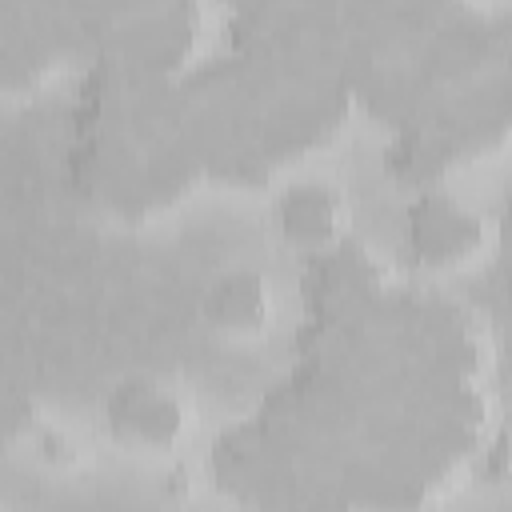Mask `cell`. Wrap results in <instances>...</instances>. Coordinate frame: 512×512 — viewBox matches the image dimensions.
Returning a JSON list of instances; mask_svg holds the SVG:
<instances>
[{"label":"cell","mask_w":512,"mask_h":512,"mask_svg":"<svg viewBox=\"0 0 512 512\" xmlns=\"http://www.w3.org/2000/svg\"><path fill=\"white\" fill-rule=\"evenodd\" d=\"M380 288H384V268L356 240H340V244L316 248L312 264L304 272V296H308L312 320L356 316L372 300H380Z\"/></svg>","instance_id":"6da1fadb"},{"label":"cell","mask_w":512,"mask_h":512,"mask_svg":"<svg viewBox=\"0 0 512 512\" xmlns=\"http://www.w3.org/2000/svg\"><path fill=\"white\" fill-rule=\"evenodd\" d=\"M508 420H512V408H508Z\"/></svg>","instance_id":"8992f818"},{"label":"cell","mask_w":512,"mask_h":512,"mask_svg":"<svg viewBox=\"0 0 512 512\" xmlns=\"http://www.w3.org/2000/svg\"><path fill=\"white\" fill-rule=\"evenodd\" d=\"M408 244L424 264H448L484 244V220L448 192H420L408 204Z\"/></svg>","instance_id":"3957f363"},{"label":"cell","mask_w":512,"mask_h":512,"mask_svg":"<svg viewBox=\"0 0 512 512\" xmlns=\"http://www.w3.org/2000/svg\"><path fill=\"white\" fill-rule=\"evenodd\" d=\"M276 220L280 232L304 248H324L336 236L340 224V200L328 184L320 180H296L280 192L276 200Z\"/></svg>","instance_id":"5b68a950"},{"label":"cell","mask_w":512,"mask_h":512,"mask_svg":"<svg viewBox=\"0 0 512 512\" xmlns=\"http://www.w3.org/2000/svg\"><path fill=\"white\" fill-rule=\"evenodd\" d=\"M268 312V280L256 268H228L204 292V316L224 332H260L268 324Z\"/></svg>","instance_id":"277c9868"},{"label":"cell","mask_w":512,"mask_h":512,"mask_svg":"<svg viewBox=\"0 0 512 512\" xmlns=\"http://www.w3.org/2000/svg\"><path fill=\"white\" fill-rule=\"evenodd\" d=\"M104 416L120 444H140V448H168L184 436L188 424L180 396L156 380H124L108 396Z\"/></svg>","instance_id":"7a4b0ae2"}]
</instances>
